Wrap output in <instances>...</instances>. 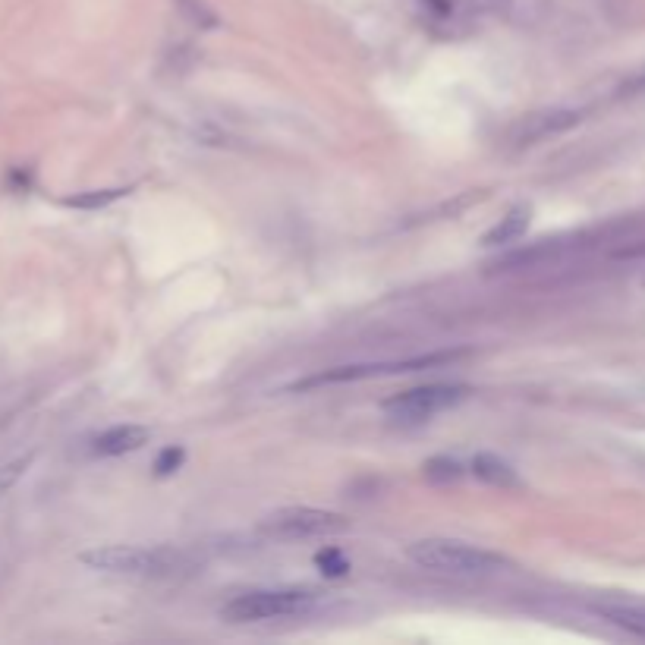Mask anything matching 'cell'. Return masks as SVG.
<instances>
[{"label":"cell","mask_w":645,"mask_h":645,"mask_svg":"<svg viewBox=\"0 0 645 645\" xmlns=\"http://www.w3.org/2000/svg\"><path fill=\"white\" fill-rule=\"evenodd\" d=\"M406 557L419 570L438 573V576H491L510 567L504 554L466 545L457 539H419L406 548Z\"/></svg>","instance_id":"obj_1"},{"label":"cell","mask_w":645,"mask_h":645,"mask_svg":"<svg viewBox=\"0 0 645 645\" xmlns=\"http://www.w3.org/2000/svg\"><path fill=\"white\" fill-rule=\"evenodd\" d=\"M79 561L98 573L111 576H167L174 573L186 557L174 548H139V545H101L82 551Z\"/></svg>","instance_id":"obj_2"},{"label":"cell","mask_w":645,"mask_h":645,"mask_svg":"<svg viewBox=\"0 0 645 645\" xmlns=\"http://www.w3.org/2000/svg\"><path fill=\"white\" fill-rule=\"evenodd\" d=\"M315 605L312 592L299 589H252L230 598L221 608V620L227 623H262L274 617H296Z\"/></svg>","instance_id":"obj_3"},{"label":"cell","mask_w":645,"mask_h":645,"mask_svg":"<svg viewBox=\"0 0 645 645\" xmlns=\"http://www.w3.org/2000/svg\"><path fill=\"white\" fill-rule=\"evenodd\" d=\"M353 520L337 510H318V507H281L262 520V532L271 539H325V535L350 532Z\"/></svg>","instance_id":"obj_4"},{"label":"cell","mask_w":645,"mask_h":645,"mask_svg":"<svg viewBox=\"0 0 645 645\" xmlns=\"http://www.w3.org/2000/svg\"><path fill=\"white\" fill-rule=\"evenodd\" d=\"M466 394H469L466 384H422L387 397L381 403V410L387 413V419H394L400 425H419L450 410V406H457Z\"/></svg>","instance_id":"obj_5"},{"label":"cell","mask_w":645,"mask_h":645,"mask_svg":"<svg viewBox=\"0 0 645 645\" xmlns=\"http://www.w3.org/2000/svg\"><path fill=\"white\" fill-rule=\"evenodd\" d=\"M152 441V428L145 425H114L92 438V454L98 457H123Z\"/></svg>","instance_id":"obj_6"},{"label":"cell","mask_w":645,"mask_h":645,"mask_svg":"<svg viewBox=\"0 0 645 645\" xmlns=\"http://www.w3.org/2000/svg\"><path fill=\"white\" fill-rule=\"evenodd\" d=\"M529 224H532V208H529V205H516V208H510V211L504 214V218L482 236V243H485L488 249H494V246H510V243H516V240H523L526 230H529Z\"/></svg>","instance_id":"obj_7"},{"label":"cell","mask_w":645,"mask_h":645,"mask_svg":"<svg viewBox=\"0 0 645 645\" xmlns=\"http://www.w3.org/2000/svg\"><path fill=\"white\" fill-rule=\"evenodd\" d=\"M472 472H476V479H482L485 485L491 488H520V476H516V469L501 460V457H494V454H476L472 457Z\"/></svg>","instance_id":"obj_8"},{"label":"cell","mask_w":645,"mask_h":645,"mask_svg":"<svg viewBox=\"0 0 645 645\" xmlns=\"http://www.w3.org/2000/svg\"><path fill=\"white\" fill-rule=\"evenodd\" d=\"M129 189H89V192H73V196L63 199L67 208H79V211H98L107 208L111 202L123 199Z\"/></svg>","instance_id":"obj_9"},{"label":"cell","mask_w":645,"mask_h":645,"mask_svg":"<svg viewBox=\"0 0 645 645\" xmlns=\"http://www.w3.org/2000/svg\"><path fill=\"white\" fill-rule=\"evenodd\" d=\"M422 476L432 485H450V482H460L463 466L454 457H432L422 466Z\"/></svg>","instance_id":"obj_10"},{"label":"cell","mask_w":645,"mask_h":645,"mask_svg":"<svg viewBox=\"0 0 645 645\" xmlns=\"http://www.w3.org/2000/svg\"><path fill=\"white\" fill-rule=\"evenodd\" d=\"M601 614H605L614 623V627L645 639V611H636V608H605Z\"/></svg>","instance_id":"obj_11"},{"label":"cell","mask_w":645,"mask_h":645,"mask_svg":"<svg viewBox=\"0 0 645 645\" xmlns=\"http://www.w3.org/2000/svg\"><path fill=\"white\" fill-rule=\"evenodd\" d=\"M315 567L325 573L328 579H340V576H347L350 573V561L343 557L340 548H321L315 554Z\"/></svg>","instance_id":"obj_12"},{"label":"cell","mask_w":645,"mask_h":645,"mask_svg":"<svg viewBox=\"0 0 645 645\" xmlns=\"http://www.w3.org/2000/svg\"><path fill=\"white\" fill-rule=\"evenodd\" d=\"M29 466H32V454H26V457L10 460V463L0 466V498H4V494H7L10 488H16V485H19V479L26 476Z\"/></svg>","instance_id":"obj_13"},{"label":"cell","mask_w":645,"mask_h":645,"mask_svg":"<svg viewBox=\"0 0 645 645\" xmlns=\"http://www.w3.org/2000/svg\"><path fill=\"white\" fill-rule=\"evenodd\" d=\"M183 460H186V450L183 447H164L161 454H158V460H155V476H174V472L183 466Z\"/></svg>","instance_id":"obj_14"}]
</instances>
